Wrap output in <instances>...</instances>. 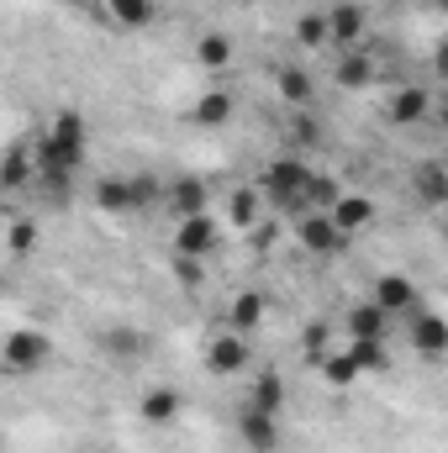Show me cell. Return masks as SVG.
Returning <instances> with one entry per match:
<instances>
[{"instance_id": "cell-1", "label": "cell", "mask_w": 448, "mask_h": 453, "mask_svg": "<svg viewBox=\"0 0 448 453\" xmlns=\"http://www.w3.org/2000/svg\"><path fill=\"white\" fill-rule=\"evenodd\" d=\"M32 142H37V180L42 185H69L80 174V164H85L90 132H85V116L80 111H58L48 121V132L32 137Z\"/></svg>"}, {"instance_id": "cell-2", "label": "cell", "mask_w": 448, "mask_h": 453, "mask_svg": "<svg viewBox=\"0 0 448 453\" xmlns=\"http://www.w3.org/2000/svg\"><path fill=\"white\" fill-rule=\"evenodd\" d=\"M306 174H312V164H301L296 153H280V158H269V169L259 174V196H264L269 206H280L285 217H301V211H306V206H301Z\"/></svg>"}, {"instance_id": "cell-3", "label": "cell", "mask_w": 448, "mask_h": 453, "mask_svg": "<svg viewBox=\"0 0 448 453\" xmlns=\"http://www.w3.org/2000/svg\"><path fill=\"white\" fill-rule=\"evenodd\" d=\"M48 358H53V342H48V333H37V327H11L0 338V364L11 374H37Z\"/></svg>"}, {"instance_id": "cell-4", "label": "cell", "mask_w": 448, "mask_h": 453, "mask_svg": "<svg viewBox=\"0 0 448 453\" xmlns=\"http://www.w3.org/2000/svg\"><path fill=\"white\" fill-rule=\"evenodd\" d=\"M369 306H380L385 317H406V311H417V306H422V290H417V280H412V274L385 269V274H375V285H369Z\"/></svg>"}, {"instance_id": "cell-5", "label": "cell", "mask_w": 448, "mask_h": 453, "mask_svg": "<svg viewBox=\"0 0 448 453\" xmlns=\"http://www.w3.org/2000/svg\"><path fill=\"white\" fill-rule=\"evenodd\" d=\"M237 438L248 453H280L285 443V427H280V411H259V406H237Z\"/></svg>"}, {"instance_id": "cell-6", "label": "cell", "mask_w": 448, "mask_h": 453, "mask_svg": "<svg viewBox=\"0 0 448 453\" xmlns=\"http://www.w3.org/2000/svg\"><path fill=\"white\" fill-rule=\"evenodd\" d=\"M406 348L422 353V358H444L448 353V322L433 311V306L406 311Z\"/></svg>"}, {"instance_id": "cell-7", "label": "cell", "mask_w": 448, "mask_h": 453, "mask_svg": "<svg viewBox=\"0 0 448 453\" xmlns=\"http://www.w3.org/2000/svg\"><path fill=\"white\" fill-rule=\"evenodd\" d=\"M217 242H222V226L212 222V211H201V217H180V226H174V253L180 258H212L217 253Z\"/></svg>"}, {"instance_id": "cell-8", "label": "cell", "mask_w": 448, "mask_h": 453, "mask_svg": "<svg viewBox=\"0 0 448 453\" xmlns=\"http://www.w3.org/2000/svg\"><path fill=\"white\" fill-rule=\"evenodd\" d=\"M328 16V32H333V53L343 48H364V37H369V11L359 5V0H337L322 11Z\"/></svg>"}, {"instance_id": "cell-9", "label": "cell", "mask_w": 448, "mask_h": 453, "mask_svg": "<svg viewBox=\"0 0 448 453\" xmlns=\"http://www.w3.org/2000/svg\"><path fill=\"white\" fill-rule=\"evenodd\" d=\"M248 358H253V348H248V338L243 333H217V338L206 342V369L217 374V380H232V374H243L248 369Z\"/></svg>"}, {"instance_id": "cell-10", "label": "cell", "mask_w": 448, "mask_h": 453, "mask_svg": "<svg viewBox=\"0 0 448 453\" xmlns=\"http://www.w3.org/2000/svg\"><path fill=\"white\" fill-rule=\"evenodd\" d=\"M37 185V142L21 137V142H5L0 153V190H27Z\"/></svg>"}, {"instance_id": "cell-11", "label": "cell", "mask_w": 448, "mask_h": 453, "mask_svg": "<svg viewBox=\"0 0 448 453\" xmlns=\"http://www.w3.org/2000/svg\"><path fill=\"white\" fill-rule=\"evenodd\" d=\"M290 232H296V242H301L312 258H333L337 248H343V237H337V226L328 222V211H301Z\"/></svg>"}, {"instance_id": "cell-12", "label": "cell", "mask_w": 448, "mask_h": 453, "mask_svg": "<svg viewBox=\"0 0 448 453\" xmlns=\"http://www.w3.org/2000/svg\"><path fill=\"white\" fill-rule=\"evenodd\" d=\"M328 222H333L337 237L348 242V237H359V232H369V226H375V201H369V196H353V190H343L333 206H328Z\"/></svg>"}, {"instance_id": "cell-13", "label": "cell", "mask_w": 448, "mask_h": 453, "mask_svg": "<svg viewBox=\"0 0 448 453\" xmlns=\"http://www.w3.org/2000/svg\"><path fill=\"white\" fill-rule=\"evenodd\" d=\"M333 85L348 90V96H359V90L375 85V58H369V48H343V53H337L333 58Z\"/></svg>"}, {"instance_id": "cell-14", "label": "cell", "mask_w": 448, "mask_h": 453, "mask_svg": "<svg viewBox=\"0 0 448 453\" xmlns=\"http://www.w3.org/2000/svg\"><path fill=\"white\" fill-rule=\"evenodd\" d=\"M264 311H269V301H264L259 290H237V296L227 301V311H222V327H227V333L253 338V333H259V322H264Z\"/></svg>"}, {"instance_id": "cell-15", "label": "cell", "mask_w": 448, "mask_h": 453, "mask_svg": "<svg viewBox=\"0 0 448 453\" xmlns=\"http://www.w3.org/2000/svg\"><path fill=\"white\" fill-rule=\"evenodd\" d=\"M428 111H433V90H428V85H401V90L385 101V116H390L396 127H417Z\"/></svg>"}, {"instance_id": "cell-16", "label": "cell", "mask_w": 448, "mask_h": 453, "mask_svg": "<svg viewBox=\"0 0 448 453\" xmlns=\"http://www.w3.org/2000/svg\"><path fill=\"white\" fill-rule=\"evenodd\" d=\"M190 53H196V64H201L206 74H227V69L237 64V42H232L227 32H201Z\"/></svg>"}, {"instance_id": "cell-17", "label": "cell", "mask_w": 448, "mask_h": 453, "mask_svg": "<svg viewBox=\"0 0 448 453\" xmlns=\"http://www.w3.org/2000/svg\"><path fill=\"white\" fill-rule=\"evenodd\" d=\"M137 417H143L148 427H169V422L180 417V390H174V385H148L143 401H137Z\"/></svg>"}, {"instance_id": "cell-18", "label": "cell", "mask_w": 448, "mask_h": 453, "mask_svg": "<svg viewBox=\"0 0 448 453\" xmlns=\"http://www.w3.org/2000/svg\"><path fill=\"white\" fill-rule=\"evenodd\" d=\"M232 111H237V96H232L227 85H212V90L190 106V121H196V127H227Z\"/></svg>"}, {"instance_id": "cell-19", "label": "cell", "mask_w": 448, "mask_h": 453, "mask_svg": "<svg viewBox=\"0 0 448 453\" xmlns=\"http://www.w3.org/2000/svg\"><path fill=\"white\" fill-rule=\"evenodd\" d=\"M259 217H264V196H259V185H237V190L227 196V226L253 232Z\"/></svg>"}, {"instance_id": "cell-20", "label": "cell", "mask_w": 448, "mask_h": 453, "mask_svg": "<svg viewBox=\"0 0 448 453\" xmlns=\"http://www.w3.org/2000/svg\"><path fill=\"white\" fill-rule=\"evenodd\" d=\"M312 369L322 374V385H328V390H353V385L364 380V374H359V364H353V358H348L343 348H328V353H322V358H317Z\"/></svg>"}, {"instance_id": "cell-21", "label": "cell", "mask_w": 448, "mask_h": 453, "mask_svg": "<svg viewBox=\"0 0 448 453\" xmlns=\"http://www.w3.org/2000/svg\"><path fill=\"white\" fill-rule=\"evenodd\" d=\"M296 48L301 53H317V58L333 53V32H328V16L322 11H301L296 16Z\"/></svg>"}, {"instance_id": "cell-22", "label": "cell", "mask_w": 448, "mask_h": 453, "mask_svg": "<svg viewBox=\"0 0 448 453\" xmlns=\"http://www.w3.org/2000/svg\"><path fill=\"white\" fill-rule=\"evenodd\" d=\"M96 211H101V217H132V211H137V206H132V180H127V174H112V180L96 185Z\"/></svg>"}, {"instance_id": "cell-23", "label": "cell", "mask_w": 448, "mask_h": 453, "mask_svg": "<svg viewBox=\"0 0 448 453\" xmlns=\"http://www.w3.org/2000/svg\"><path fill=\"white\" fill-rule=\"evenodd\" d=\"M106 16H112V27H121V32H143V27H153L158 0H106Z\"/></svg>"}, {"instance_id": "cell-24", "label": "cell", "mask_w": 448, "mask_h": 453, "mask_svg": "<svg viewBox=\"0 0 448 453\" xmlns=\"http://www.w3.org/2000/svg\"><path fill=\"white\" fill-rule=\"evenodd\" d=\"M164 196H169V206H174V217H201V211H206V185H201L196 174H185V180H174V185H169Z\"/></svg>"}, {"instance_id": "cell-25", "label": "cell", "mask_w": 448, "mask_h": 453, "mask_svg": "<svg viewBox=\"0 0 448 453\" xmlns=\"http://www.w3.org/2000/svg\"><path fill=\"white\" fill-rule=\"evenodd\" d=\"M243 406H259V411H285V380L280 369H264L253 385H248V401Z\"/></svg>"}, {"instance_id": "cell-26", "label": "cell", "mask_w": 448, "mask_h": 453, "mask_svg": "<svg viewBox=\"0 0 448 453\" xmlns=\"http://www.w3.org/2000/svg\"><path fill=\"white\" fill-rule=\"evenodd\" d=\"M274 90H280V101H290V106H312V96H317L312 74H306V69H296V64H285V69L274 74Z\"/></svg>"}, {"instance_id": "cell-27", "label": "cell", "mask_w": 448, "mask_h": 453, "mask_svg": "<svg viewBox=\"0 0 448 453\" xmlns=\"http://www.w3.org/2000/svg\"><path fill=\"white\" fill-rule=\"evenodd\" d=\"M385 311L380 306H369V301H359V306H348V317H343V327H348V338H385Z\"/></svg>"}, {"instance_id": "cell-28", "label": "cell", "mask_w": 448, "mask_h": 453, "mask_svg": "<svg viewBox=\"0 0 448 453\" xmlns=\"http://www.w3.org/2000/svg\"><path fill=\"white\" fill-rule=\"evenodd\" d=\"M343 353L359 364V374H375V369H385V364H390L385 338H348V342H343Z\"/></svg>"}, {"instance_id": "cell-29", "label": "cell", "mask_w": 448, "mask_h": 453, "mask_svg": "<svg viewBox=\"0 0 448 453\" xmlns=\"http://www.w3.org/2000/svg\"><path fill=\"white\" fill-rule=\"evenodd\" d=\"M337 196H343V190H337L333 174H317V169H312V174H306V190H301V206H306V211H328Z\"/></svg>"}, {"instance_id": "cell-30", "label": "cell", "mask_w": 448, "mask_h": 453, "mask_svg": "<svg viewBox=\"0 0 448 453\" xmlns=\"http://www.w3.org/2000/svg\"><path fill=\"white\" fill-rule=\"evenodd\" d=\"M417 196H422L428 206H444V201H448V169L438 164V158L417 169Z\"/></svg>"}, {"instance_id": "cell-31", "label": "cell", "mask_w": 448, "mask_h": 453, "mask_svg": "<svg viewBox=\"0 0 448 453\" xmlns=\"http://www.w3.org/2000/svg\"><path fill=\"white\" fill-rule=\"evenodd\" d=\"M106 348H112V358L132 364V358H143L148 338H143V333H127V327H116V333H106Z\"/></svg>"}, {"instance_id": "cell-32", "label": "cell", "mask_w": 448, "mask_h": 453, "mask_svg": "<svg viewBox=\"0 0 448 453\" xmlns=\"http://www.w3.org/2000/svg\"><path fill=\"white\" fill-rule=\"evenodd\" d=\"M5 242H11V253H32V248H37V226L32 222H11L5 226Z\"/></svg>"}, {"instance_id": "cell-33", "label": "cell", "mask_w": 448, "mask_h": 453, "mask_svg": "<svg viewBox=\"0 0 448 453\" xmlns=\"http://www.w3.org/2000/svg\"><path fill=\"white\" fill-rule=\"evenodd\" d=\"M328 348H333V342H328V327H322V322H312V327H306V338H301V353H306V364H317Z\"/></svg>"}, {"instance_id": "cell-34", "label": "cell", "mask_w": 448, "mask_h": 453, "mask_svg": "<svg viewBox=\"0 0 448 453\" xmlns=\"http://www.w3.org/2000/svg\"><path fill=\"white\" fill-rule=\"evenodd\" d=\"M174 274H180V285H201V280H206V264H201V258H180V253H174Z\"/></svg>"}]
</instances>
